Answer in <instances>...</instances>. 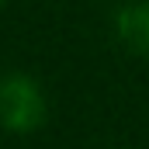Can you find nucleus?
Segmentation results:
<instances>
[{
  "mask_svg": "<svg viewBox=\"0 0 149 149\" xmlns=\"http://www.w3.org/2000/svg\"><path fill=\"white\" fill-rule=\"evenodd\" d=\"M45 118V94L28 73L0 76V125L7 132H35Z\"/></svg>",
  "mask_w": 149,
  "mask_h": 149,
  "instance_id": "nucleus-1",
  "label": "nucleus"
},
{
  "mask_svg": "<svg viewBox=\"0 0 149 149\" xmlns=\"http://www.w3.org/2000/svg\"><path fill=\"white\" fill-rule=\"evenodd\" d=\"M114 28L121 42L135 52H149V0H128L118 7Z\"/></svg>",
  "mask_w": 149,
  "mask_h": 149,
  "instance_id": "nucleus-2",
  "label": "nucleus"
}]
</instances>
